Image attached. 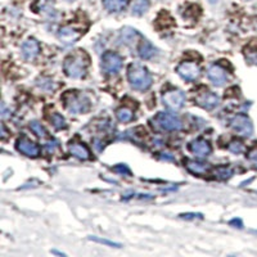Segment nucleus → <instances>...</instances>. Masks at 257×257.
I'll list each match as a JSON object with an SVG mask.
<instances>
[{
    "instance_id": "20e7f679",
    "label": "nucleus",
    "mask_w": 257,
    "mask_h": 257,
    "mask_svg": "<svg viewBox=\"0 0 257 257\" xmlns=\"http://www.w3.org/2000/svg\"><path fill=\"white\" fill-rule=\"evenodd\" d=\"M66 106L72 113H84L90 107L89 99L81 94H67L66 97Z\"/></svg>"
},
{
    "instance_id": "a878e982",
    "label": "nucleus",
    "mask_w": 257,
    "mask_h": 257,
    "mask_svg": "<svg viewBox=\"0 0 257 257\" xmlns=\"http://www.w3.org/2000/svg\"><path fill=\"white\" fill-rule=\"evenodd\" d=\"M90 239L95 240V242H98V243H104V244H108V246H111V247H121V244H119V243H115V242H111V240L102 239V238H97V237H90Z\"/></svg>"
},
{
    "instance_id": "412c9836",
    "label": "nucleus",
    "mask_w": 257,
    "mask_h": 257,
    "mask_svg": "<svg viewBox=\"0 0 257 257\" xmlns=\"http://www.w3.org/2000/svg\"><path fill=\"white\" fill-rule=\"evenodd\" d=\"M116 116H117V119L121 121V122H129V121L133 120L134 113H133L131 109L126 108V107H122V108L117 109Z\"/></svg>"
},
{
    "instance_id": "4468645a",
    "label": "nucleus",
    "mask_w": 257,
    "mask_h": 257,
    "mask_svg": "<svg viewBox=\"0 0 257 257\" xmlns=\"http://www.w3.org/2000/svg\"><path fill=\"white\" fill-rule=\"evenodd\" d=\"M198 104L201 107L206 109H212L215 108L216 106H218V103H220V98H218L217 95L214 94V93L208 92L204 93V94L199 95L197 98Z\"/></svg>"
},
{
    "instance_id": "f257e3e1",
    "label": "nucleus",
    "mask_w": 257,
    "mask_h": 257,
    "mask_svg": "<svg viewBox=\"0 0 257 257\" xmlns=\"http://www.w3.org/2000/svg\"><path fill=\"white\" fill-rule=\"evenodd\" d=\"M88 66V56H86L84 52H81V50H78L76 53L70 54V56L64 59L63 70L68 78L80 79L82 78V76H85Z\"/></svg>"
},
{
    "instance_id": "2eb2a0df",
    "label": "nucleus",
    "mask_w": 257,
    "mask_h": 257,
    "mask_svg": "<svg viewBox=\"0 0 257 257\" xmlns=\"http://www.w3.org/2000/svg\"><path fill=\"white\" fill-rule=\"evenodd\" d=\"M120 39L123 44H126V45H130L133 42L137 41V39H139V34H138L137 30L131 27H125L121 30L120 34Z\"/></svg>"
},
{
    "instance_id": "b1692460",
    "label": "nucleus",
    "mask_w": 257,
    "mask_h": 257,
    "mask_svg": "<svg viewBox=\"0 0 257 257\" xmlns=\"http://www.w3.org/2000/svg\"><path fill=\"white\" fill-rule=\"evenodd\" d=\"M30 127H31V130L34 131V133H35L38 137H40V138H45L46 137V130L41 126V123L34 121V122H31Z\"/></svg>"
},
{
    "instance_id": "c85d7f7f",
    "label": "nucleus",
    "mask_w": 257,
    "mask_h": 257,
    "mask_svg": "<svg viewBox=\"0 0 257 257\" xmlns=\"http://www.w3.org/2000/svg\"><path fill=\"white\" fill-rule=\"evenodd\" d=\"M67 1H74V0H67Z\"/></svg>"
},
{
    "instance_id": "bb28decb",
    "label": "nucleus",
    "mask_w": 257,
    "mask_h": 257,
    "mask_svg": "<svg viewBox=\"0 0 257 257\" xmlns=\"http://www.w3.org/2000/svg\"><path fill=\"white\" fill-rule=\"evenodd\" d=\"M57 145H58V143L57 141H48V143H45V148L46 151L49 152V153H53L54 149L57 148Z\"/></svg>"
},
{
    "instance_id": "6ab92c4d",
    "label": "nucleus",
    "mask_w": 257,
    "mask_h": 257,
    "mask_svg": "<svg viewBox=\"0 0 257 257\" xmlns=\"http://www.w3.org/2000/svg\"><path fill=\"white\" fill-rule=\"evenodd\" d=\"M187 169L189 170L190 173L193 174H206L208 171V169H210V166H208L207 163L196 162V161H188Z\"/></svg>"
},
{
    "instance_id": "6e6552de",
    "label": "nucleus",
    "mask_w": 257,
    "mask_h": 257,
    "mask_svg": "<svg viewBox=\"0 0 257 257\" xmlns=\"http://www.w3.org/2000/svg\"><path fill=\"white\" fill-rule=\"evenodd\" d=\"M178 74L181 76L183 79L188 80V81H193L196 79H198V76L201 75V68L199 66L192 62H184L178 67Z\"/></svg>"
},
{
    "instance_id": "4be33fe9",
    "label": "nucleus",
    "mask_w": 257,
    "mask_h": 257,
    "mask_svg": "<svg viewBox=\"0 0 257 257\" xmlns=\"http://www.w3.org/2000/svg\"><path fill=\"white\" fill-rule=\"evenodd\" d=\"M52 122H53V126L56 127L57 130H60V129H66V121L58 113H54L53 116H52Z\"/></svg>"
},
{
    "instance_id": "dca6fc26",
    "label": "nucleus",
    "mask_w": 257,
    "mask_h": 257,
    "mask_svg": "<svg viewBox=\"0 0 257 257\" xmlns=\"http://www.w3.org/2000/svg\"><path fill=\"white\" fill-rule=\"evenodd\" d=\"M139 56L143 58V59H151L152 57L156 54V48L152 45L151 42L147 41V40H143L140 42V45H139Z\"/></svg>"
},
{
    "instance_id": "f3484780",
    "label": "nucleus",
    "mask_w": 257,
    "mask_h": 257,
    "mask_svg": "<svg viewBox=\"0 0 257 257\" xmlns=\"http://www.w3.org/2000/svg\"><path fill=\"white\" fill-rule=\"evenodd\" d=\"M70 153L79 159H88L90 157L89 149L82 144H71Z\"/></svg>"
},
{
    "instance_id": "1a4fd4ad",
    "label": "nucleus",
    "mask_w": 257,
    "mask_h": 257,
    "mask_svg": "<svg viewBox=\"0 0 257 257\" xmlns=\"http://www.w3.org/2000/svg\"><path fill=\"white\" fill-rule=\"evenodd\" d=\"M16 147L21 153L28 156V157H38L40 155L39 145L34 141L28 140L27 138H21L16 143Z\"/></svg>"
},
{
    "instance_id": "cd10ccee",
    "label": "nucleus",
    "mask_w": 257,
    "mask_h": 257,
    "mask_svg": "<svg viewBox=\"0 0 257 257\" xmlns=\"http://www.w3.org/2000/svg\"><path fill=\"white\" fill-rule=\"evenodd\" d=\"M250 159H252L255 163H257V149L250 153Z\"/></svg>"
},
{
    "instance_id": "5701e85b",
    "label": "nucleus",
    "mask_w": 257,
    "mask_h": 257,
    "mask_svg": "<svg viewBox=\"0 0 257 257\" xmlns=\"http://www.w3.org/2000/svg\"><path fill=\"white\" fill-rule=\"evenodd\" d=\"M228 149H229L232 153L239 155V153H242V152L244 151V145H243V143H242V141L233 140L232 143L229 144V147H228Z\"/></svg>"
},
{
    "instance_id": "aec40b11",
    "label": "nucleus",
    "mask_w": 257,
    "mask_h": 257,
    "mask_svg": "<svg viewBox=\"0 0 257 257\" xmlns=\"http://www.w3.org/2000/svg\"><path fill=\"white\" fill-rule=\"evenodd\" d=\"M149 8V0H135L134 4H133V8H131V12L135 16H141L144 14L145 12L148 11Z\"/></svg>"
},
{
    "instance_id": "0eeeda50",
    "label": "nucleus",
    "mask_w": 257,
    "mask_h": 257,
    "mask_svg": "<svg viewBox=\"0 0 257 257\" xmlns=\"http://www.w3.org/2000/svg\"><path fill=\"white\" fill-rule=\"evenodd\" d=\"M162 102L170 109H180L185 102V94L181 90H169L162 95Z\"/></svg>"
},
{
    "instance_id": "ddd939ff",
    "label": "nucleus",
    "mask_w": 257,
    "mask_h": 257,
    "mask_svg": "<svg viewBox=\"0 0 257 257\" xmlns=\"http://www.w3.org/2000/svg\"><path fill=\"white\" fill-rule=\"evenodd\" d=\"M189 149L198 157H207L211 153V145L208 144V141L203 140V139L192 141L189 145Z\"/></svg>"
},
{
    "instance_id": "a211bd4d",
    "label": "nucleus",
    "mask_w": 257,
    "mask_h": 257,
    "mask_svg": "<svg viewBox=\"0 0 257 257\" xmlns=\"http://www.w3.org/2000/svg\"><path fill=\"white\" fill-rule=\"evenodd\" d=\"M127 3L129 0H103L104 7L109 12H121L126 8Z\"/></svg>"
},
{
    "instance_id": "9d476101",
    "label": "nucleus",
    "mask_w": 257,
    "mask_h": 257,
    "mask_svg": "<svg viewBox=\"0 0 257 257\" xmlns=\"http://www.w3.org/2000/svg\"><path fill=\"white\" fill-rule=\"evenodd\" d=\"M208 79L211 80L212 84L216 85V86H221V85L225 84L228 81V75H226V71L224 70L220 66H211L208 68Z\"/></svg>"
},
{
    "instance_id": "393cba45",
    "label": "nucleus",
    "mask_w": 257,
    "mask_h": 257,
    "mask_svg": "<svg viewBox=\"0 0 257 257\" xmlns=\"http://www.w3.org/2000/svg\"><path fill=\"white\" fill-rule=\"evenodd\" d=\"M233 175V171L229 167H218L216 170V176L218 179H229L230 176Z\"/></svg>"
},
{
    "instance_id": "7ed1b4c3",
    "label": "nucleus",
    "mask_w": 257,
    "mask_h": 257,
    "mask_svg": "<svg viewBox=\"0 0 257 257\" xmlns=\"http://www.w3.org/2000/svg\"><path fill=\"white\" fill-rule=\"evenodd\" d=\"M155 122L157 126H159L163 130L167 131H178L181 130L183 127V122L179 117L174 115V113L161 112L158 113L155 119Z\"/></svg>"
},
{
    "instance_id": "39448f33",
    "label": "nucleus",
    "mask_w": 257,
    "mask_h": 257,
    "mask_svg": "<svg viewBox=\"0 0 257 257\" xmlns=\"http://www.w3.org/2000/svg\"><path fill=\"white\" fill-rule=\"evenodd\" d=\"M122 67V58L117 53L106 52L102 57V68L108 75H115Z\"/></svg>"
},
{
    "instance_id": "423d86ee",
    "label": "nucleus",
    "mask_w": 257,
    "mask_h": 257,
    "mask_svg": "<svg viewBox=\"0 0 257 257\" xmlns=\"http://www.w3.org/2000/svg\"><path fill=\"white\" fill-rule=\"evenodd\" d=\"M230 125H232L233 130L237 131L242 137H250L252 134V131H254L252 122L244 115H237L236 117H233L232 121H230Z\"/></svg>"
},
{
    "instance_id": "f8f14e48",
    "label": "nucleus",
    "mask_w": 257,
    "mask_h": 257,
    "mask_svg": "<svg viewBox=\"0 0 257 257\" xmlns=\"http://www.w3.org/2000/svg\"><path fill=\"white\" fill-rule=\"evenodd\" d=\"M39 53L40 45L35 39H27L23 42V45H22V56L25 57L26 59H34Z\"/></svg>"
},
{
    "instance_id": "9b49d317",
    "label": "nucleus",
    "mask_w": 257,
    "mask_h": 257,
    "mask_svg": "<svg viewBox=\"0 0 257 257\" xmlns=\"http://www.w3.org/2000/svg\"><path fill=\"white\" fill-rule=\"evenodd\" d=\"M80 38V32L74 30L72 27H62L58 31V39L63 42L64 45H72Z\"/></svg>"
},
{
    "instance_id": "f03ea898",
    "label": "nucleus",
    "mask_w": 257,
    "mask_h": 257,
    "mask_svg": "<svg viewBox=\"0 0 257 257\" xmlns=\"http://www.w3.org/2000/svg\"><path fill=\"white\" fill-rule=\"evenodd\" d=\"M127 78L129 82L137 90H147L151 88L152 76L147 68H144L140 64H130L127 70Z\"/></svg>"
}]
</instances>
